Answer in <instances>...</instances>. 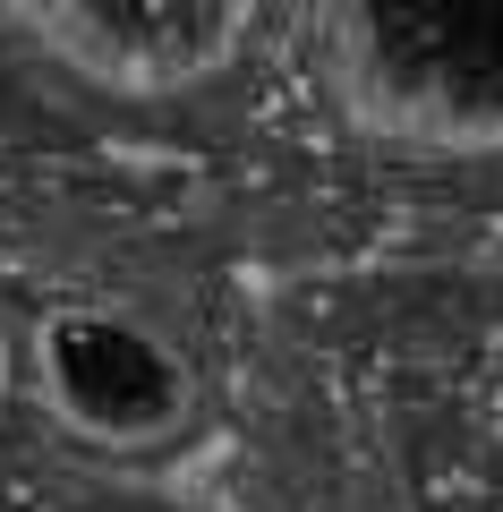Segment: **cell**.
<instances>
[{
	"instance_id": "obj_1",
	"label": "cell",
	"mask_w": 503,
	"mask_h": 512,
	"mask_svg": "<svg viewBox=\"0 0 503 512\" xmlns=\"http://www.w3.org/2000/svg\"><path fill=\"white\" fill-rule=\"evenodd\" d=\"M316 60L350 128L410 154H503V0H333Z\"/></svg>"
},
{
	"instance_id": "obj_2",
	"label": "cell",
	"mask_w": 503,
	"mask_h": 512,
	"mask_svg": "<svg viewBox=\"0 0 503 512\" xmlns=\"http://www.w3.org/2000/svg\"><path fill=\"white\" fill-rule=\"evenodd\" d=\"M35 393L69 436L103 444V453H145V444L180 436L197 376H188L180 342L145 316L111 308V299H69L35 325L26 342Z\"/></svg>"
},
{
	"instance_id": "obj_3",
	"label": "cell",
	"mask_w": 503,
	"mask_h": 512,
	"mask_svg": "<svg viewBox=\"0 0 503 512\" xmlns=\"http://www.w3.org/2000/svg\"><path fill=\"white\" fill-rule=\"evenodd\" d=\"M18 26L94 94L120 103H171L197 94L248 52V0H35Z\"/></svg>"
},
{
	"instance_id": "obj_4",
	"label": "cell",
	"mask_w": 503,
	"mask_h": 512,
	"mask_svg": "<svg viewBox=\"0 0 503 512\" xmlns=\"http://www.w3.org/2000/svg\"><path fill=\"white\" fill-rule=\"evenodd\" d=\"M0 402H9V325H0Z\"/></svg>"
}]
</instances>
